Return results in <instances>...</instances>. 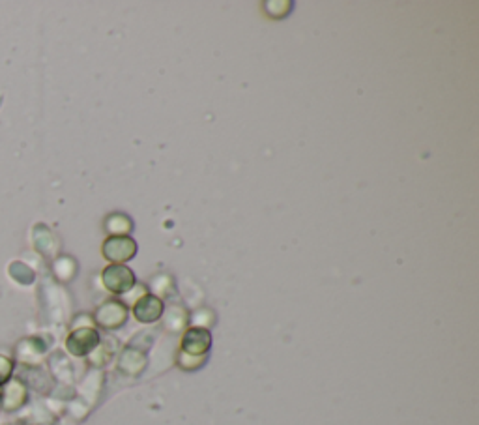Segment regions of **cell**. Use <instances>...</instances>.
I'll list each match as a JSON object with an SVG mask.
<instances>
[{
  "mask_svg": "<svg viewBox=\"0 0 479 425\" xmlns=\"http://www.w3.org/2000/svg\"><path fill=\"white\" fill-rule=\"evenodd\" d=\"M133 229V223L125 214H111L105 220V231L111 237H125Z\"/></svg>",
  "mask_w": 479,
  "mask_h": 425,
  "instance_id": "cell-8",
  "label": "cell"
},
{
  "mask_svg": "<svg viewBox=\"0 0 479 425\" xmlns=\"http://www.w3.org/2000/svg\"><path fill=\"white\" fill-rule=\"evenodd\" d=\"M212 345V336L204 328H191L186 332L182 339V354H188L193 358H204Z\"/></svg>",
  "mask_w": 479,
  "mask_h": 425,
  "instance_id": "cell-4",
  "label": "cell"
},
{
  "mask_svg": "<svg viewBox=\"0 0 479 425\" xmlns=\"http://www.w3.org/2000/svg\"><path fill=\"white\" fill-rule=\"evenodd\" d=\"M11 371H13V362L10 358H6L0 354V386L10 380Z\"/></svg>",
  "mask_w": 479,
  "mask_h": 425,
  "instance_id": "cell-9",
  "label": "cell"
},
{
  "mask_svg": "<svg viewBox=\"0 0 479 425\" xmlns=\"http://www.w3.org/2000/svg\"><path fill=\"white\" fill-rule=\"evenodd\" d=\"M0 395H2L4 410H17L26 401L25 384L19 380H8L4 392H0Z\"/></svg>",
  "mask_w": 479,
  "mask_h": 425,
  "instance_id": "cell-7",
  "label": "cell"
},
{
  "mask_svg": "<svg viewBox=\"0 0 479 425\" xmlns=\"http://www.w3.org/2000/svg\"><path fill=\"white\" fill-rule=\"evenodd\" d=\"M128 310L122 302H105L96 311V322L103 328H118L125 322Z\"/></svg>",
  "mask_w": 479,
  "mask_h": 425,
  "instance_id": "cell-5",
  "label": "cell"
},
{
  "mask_svg": "<svg viewBox=\"0 0 479 425\" xmlns=\"http://www.w3.org/2000/svg\"><path fill=\"white\" fill-rule=\"evenodd\" d=\"M101 281H103L105 289H109L111 293L124 294L133 289L135 273L131 272L128 266H124V264H111L101 273Z\"/></svg>",
  "mask_w": 479,
  "mask_h": 425,
  "instance_id": "cell-1",
  "label": "cell"
},
{
  "mask_svg": "<svg viewBox=\"0 0 479 425\" xmlns=\"http://www.w3.org/2000/svg\"><path fill=\"white\" fill-rule=\"evenodd\" d=\"M99 345V334L94 328H77L66 339V348L73 356H86Z\"/></svg>",
  "mask_w": 479,
  "mask_h": 425,
  "instance_id": "cell-3",
  "label": "cell"
},
{
  "mask_svg": "<svg viewBox=\"0 0 479 425\" xmlns=\"http://www.w3.org/2000/svg\"><path fill=\"white\" fill-rule=\"evenodd\" d=\"M163 313V302L154 294H145L133 305V315L141 322H156Z\"/></svg>",
  "mask_w": 479,
  "mask_h": 425,
  "instance_id": "cell-6",
  "label": "cell"
},
{
  "mask_svg": "<svg viewBox=\"0 0 479 425\" xmlns=\"http://www.w3.org/2000/svg\"><path fill=\"white\" fill-rule=\"evenodd\" d=\"M103 257L113 264H122L135 257L137 242L130 237H109L103 242Z\"/></svg>",
  "mask_w": 479,
  "mask_h": 425,
  "instance_id": "cell-2",
  "label": "cell"
}]
</instances>
